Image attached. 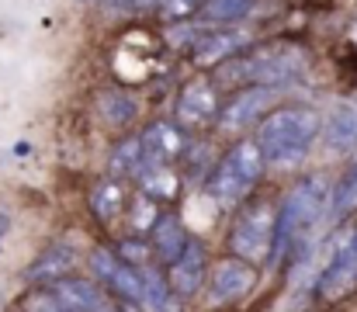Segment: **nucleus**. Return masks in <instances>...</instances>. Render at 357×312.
I'll return each instance as SVG.
<instances>
[{
	"mask_svg": "<svg viewBox=\"0 0 357 312\" xmlns=\"http://www.w3.org/2000/svg\"><path fill=\"white\" fill-rule=\"evenodd\" d=\"M319 132H323V125H319V114L312 107H278L260 121L257 146H260L267 163L295 167L309 156Z\"/></svg>",
	"mask_w": 357,
	"mask_h": 312,
	"instance_id": "f257e3e1",
	"label": "nucleus"
},
{
	"mask_svg": "<svg viewBox=\"0 0 357 312\" xmlns=\"http://www.w3.org/2000/svg\"><path fill=\"white\" fill-rule=\"evenodd\" d=\"M330 184L326 177H309L302 184H295L284 202L278 208V229H274V250L271 260H281L284 253H291L298 243H305V236L312 232V225L323 218V211L330 205Z\"/></svg>",
	"mask_w": 357,
	"mask_h": 312,
	"instance_id": "f03ea898",
	"label": "nucleus"
},
{
	"mask_svg": "<svg viewBox=\"0 0 357 312\" xmlns=\"http://www.w3.org/2000/svg\"><path fill=\"white\" fill-rule=\"evenodd\" d=\"M305 70V56L291 45H274V49H260L253 56H236L222 66V80H250V87H288L295 80H302Z\"/></svg>",
	"mask_w": 357,
	"mask_h": 312,
	"instance_id": "7ed1b4c3",
	"label": "nucleus"
},
{
	"mask_svg": "<svg viewBox=\"0 0 357 312\" xmlns=\"http://www.w3.org/2000/svg\"><path fill=\"white\" fill-rule=\"evenodd\" d=\"M264 153L253 139H239L233 149H226V156L215 163L212 177H208V195L219 202V205H236L243 202L253 184L260 181L264 174Z\"/></svg>",
	"mask_w": 357,
	"mask_h": 312,
	"instance_id": "20e7f679",
	"label": "nucleus"
},
{
	"mask_svg": "<svg viewBox=\"0 0 357 312\" xmlns=\"http://www.w3.org/2000/svg\"><path fill=\"white\" fill-rule=\"evenodd\" d=\"M274 229H278L274 205L257 198L253 205H246L236 215V222L229 229V246L239 260L264 264V260H271V250H274Z\"/></svg>",
	"mask_w": 357,
	"mask_h": 312,
	"instance_id": "39448f33",
	"label": "nucleus"
},
{
	"mask_svg": "<svg viewBox=\"0 0 357 312\" xmlns=\"http://www.w3.org/2000/svg\"><path fill=\"white\" fill-rule=\"evenodd\" d=\"M354 288H357V218H351L326 243V257H323V271H319V295L323 299H344Z\"/></svg>",
	"mask_w": 357,
	"mask_h": 312,
	"instance_id": "423d86ee",
	"label": "nucleus"
},
{
	"mask_svg": "<svg viewBox=\"0 0 357 312\" xmlns=\"http://www.w3.org/2000/svg\"><path fill=\"white\" fill-rule=\"evenodd\" d=\"M91 267H94V274L115 292V299H125V302H142V299H146L142 271H135L132 264H125L119 253L98 246V250H91Z\"/></svg>",
	"mask_w": 357,
	"mask_h": 312,
	"instance_id": "0eeeda50",
	"label": "nucleus"
},
{
	"mask_svg": "<svg viewBox=\"0 0 357 312\" xmlns=\"http://www.w3.org/2000/svg\"><path fill=\"white\" fill-rule=\"evenodd\" d=\"M253 35L246 28H212L205 35H198L191 45V56L198 66H215V63H226V59H236L250 49Z\"/></svg>",
	"mask_w": 357,
	"mask_h": 312,
	"instance_id": "6e6552de",
	"label": "nucleus"
},
{
	"mask_svg": "<svg viewBox=\"0 0 357 312\" xmlns=\"http://www.w3.org/2000/svg\"><path fill=\"white\" fill-rule=\"evenodd\" d=\"M271 101H274V91L271 87H246V91H239L236 98H229L226 107L219 111L222 132L239 135V132L253 128V121H260V114L271 107Z\"/></svg>",
	"mask_w": 357,
	"mask_h": 312,
	"instance_id": "1a4fd4ad",
	"label": "nucleus"
},
{
	"mask_svg": "<svg viewBox=\"0 0 357 312\" xmlns=\"http://www.w3.org/2000/svg\"><path fill=\"white\" fill-rule=\"evenodd\" d=\"M253 285H257V271H253V264H246V260H239V257H222V260L212 267V274H208V292H212L215 302L239 299V295H246Z\"/></svg>",
	"mask_w": 357,
	"mask_h": 312,
	"instance_id": "9d476101",
	"label": "nucleus"
},
{
	"mask_svg": "<svg viewBox=\"0 0 357 312\" xmlns=\"http://www.w3.org/2000/svg\"><path fill=\"white\" fill-rule=\"evenodd\" d=\"M52 299L63 302L70 312H119V299L105 295L98 285L84 281V278H63L52 288Z\"/></svg>",
	"mask_w": 357,
	"mask_h": 312,
	"instance_id": "9b49d317",
	"label": "nucleus"
},
{
	"mask_svg": "<svg viewBox=\"0 0 357 312\" xmlns=\"http://www.w3.org/2000/svg\"><path fill=\"white\" fill-rule=\"evenodd\" d=\"M205 267H208V253H205V243L191 239L184 246V253L170 264V288L177 292V299H191L202 285H205Z\"/></svg>",
	"mask_w": 357,
	"mask_h": 312,
	"instance_id": "f8f14e48",
	"label": "nucleus"
},
{
	"mask_svg": "<svg viewBox=\"0 0 357 312\" xmlns=\"http://www.w3.org/2000/svg\"><path fill=\"white\" fill-rule=\"evenodd\" d=\"M181 153H184L181 128L170 125V121H156L142 132V163H139V170L142 167H170V160L181 156Z\"/></svg>",
	"mask_w": 357,
	"mask_h": 312,
	"instance_id": "ddd939ff",
	"label": "nucleus"
},
{
	"mask_svg": "<svg viewBox=\"0 0 357 312\" xmlns=\"http://www.w3.org/2000/svg\"><path fill=\"white\" fill-rule=\"evenodd\" d=\"M77 246L70 243V239H59V243H52L49 250H42L35 260H31V267L24 271V278L28 281H35V285H42V281H63L66 278V271L77 264Z\"/></svg>",
	"mask_w": 357,
	"mask_h": 312,
	"instance_id": "4468645a",
	"label": "nucleus"
},
{
	"mask_svg": "<svg viewBox=\"0 0 357 312\" xmlns=\"http://www.w3.org/2000/svg\"><path fill=\"white\" fill-rule=\"evenodd\" d=\"M215 111H219V98H215L208 80H191L177 94V118L184 125H205L215 118Z\"/></svg>",
	"mask_w": 357,
	"mask_h": 312,
	"instance_id": "2eb2a0df",
	"label": "nucleus"
},
{
	"mask_svg": "<svg viewBox=\"0 0 357 312\" xmlns=\"http://www.w3.org/2000/svg\"><path fill=\"white\" fill-rule=\"evenodd\" d=\"M188 243H191V239H188L184 222H181L177 215H160V218H156V225H153V246H156L160 260L174 264V260L184 253Z\"/></svg>",
	"mask_w": 357,
	"mask_h": 312,
	"instance_id": "dca6fc26",
	"label": "nucleus"
},
{
	"mask_svg": "<svg viewBox=\"0 0 357 312\" xmlns=\"http://www.w3.org/2000/svg\"><path fill=\"white\" fill-rule=\"evenodd\" d=\"M323 135L333 149H357V107L354 104H337L323 125Z\"/></svg>",
	"mask_w": 357,
	"mask_h": 312,
	"instance_id": "f3484780",
	"label": "nucleus"
},
{
	"mask_svg": "<svg viewBox=\"0 0 357 312\" xmlns=\"http://www.w3.org/2000/svg\"><path fill=\"white\" fill-rule=\"evenodd\" d=\"M250 10H253V0H205L198 10V21L212 28H236Z\"/></svg>",
	"mask_w": 357,
	"mask_h": 312,
	"instance_id": "a211bd4d",
	"label": "nucleus"
},
{
	"mask_svg": "<svg viewBox=\"0 0 357 312\" xmlns=\"http://www.w3.org/2000/svg\"><path fill=\"white\" fill-rule=\"evenodd\" d=\"M142 288H146V306L153 312H181V299L170 288V278L160 274L156 267H142Z\"/></svg>",
	"mask_w": 357,
	"mask_h": 312,
	"instance_id": "6ab92c4d",
	"label": "nucleus"
},
{
	"mask_svg": "<svg viewBox=\"0 0 357 312\" xmlns=\"http://www.w3.org/2000/svg\"><path fill=\"white\" fill-rule=\"evenodd\" d=\"M139 181H142V191L149 198H160V202H174L181 195V177L170 170V167H142L139 170Z\"/></svg>",
	"mask_w": 357,
	"mask_h": 312,
	"instance_id": "aec40b11",
	"label": "nucleus"
},
{
	"mask_svg": "<svg viewBox=\"0 0 357 312\" xmlns=\"http://www.w3.org/2000/svg\"><path fill=\"white\" fill-rule=\"evenodd\" d=\"M125 208V191H121L119 181H101L94 184L91 191V211L101 218V222H115Z\"/></svg>",
	"mask_w": 357,
	"mask_h": 312,
	"instance_id": "412c9836",
	"label": "nucleus"
},
{
	"mask_svg": "<svg viewBox=\"0 0 357 312\" xmlns=\"http://www.w3.org/2000/svg\"><path fill=\"white\" fill-rule=\"evenodd\" d=\"M98 111H101V118L108 125L121 128V125H128L135 118V101L125 91H101L98 94Z\"/></svg>",
	"mask_w": 357,
	"mask_h": 312,
	"instance_id": "4be33fe9",
	"label": "nucleus"
},
{
	"mask_svg": "<svg viewBox=\"0 0 357 312\" xmlns=\"http://www.w3.org/2000/svg\"><path fill=\"white\" fill-rule=\"evenodd\" d=\"M139 163H142V135H128L121 139L119 146L112 149V174L115 181L125 174H139Z\"/></svg>",
	"mask_w": 357,
	"mask_h": 312,
	"instance_id": "5701e85b",
	"label": "nucleus"
},
{
	"mask_svg": "<svg viewBox=\"0 0 357 312\" xmlns=\"http://www.w3.org/2000/svg\"><path fill=\"white\" fill-rule=\"evenodd\" d=\"M202 3H205V0H156L153 10H156L163 21H188L191 14L202 10Z\"/></svg>",
	"mask_w": 357,
	"mask_h": 312,
	"instance_id": "b1692460",
	"label": "nucleus"
},
{
	"mask_svg": "<svg viewBox=\"0 0 357 312\" xmlns=\"http://www.w3.org/2000/svg\"><path fill=\"white\" fill-rule=\"evenodd\" d=\"M333 211H347V208H357V163L340 177L337 191H333Z\"/></svg>",
	"mask_w": 357,
	"mask_h": 312,
	"instance_id": "393cba45",
	"label": "nucleus"
},
{
	"mask_svg": "<svg viewBox=\"0 0 357 312\" xmlns=\"http://www.w3.org/2000/svg\"><path fill=\"white\" fill-rule=\"evenodd\" d=\"M119 257L125 264H132V267H146V257H149V250H146V243H135V239H125L119 246Z\"/></svg>",
	"mask_w": 357,
	"mask_h": 312,
	"instance_id": "a878e982",
	"label": "nucleus"
},
{
	"mask_svg": "<svg viewBox=\"0 0 357 312\" xmlns=\"http://www.w3.org/2000/svg\"><path fill=\"white\" fill-rule=\"evenodd\" d=\"M7 229H10V211H7V208H0V246H3V236H7Z\"/></svg>",
	"mask_w": 357,
	"mask_h": 312,
	"instance_id": "bb28decb",
	"label": "nucleus"
},
{
	"mask_svg": "<svg viewBox=\"0 0 357 312\" xmlns=\"http://www.w3.org/2000/svg\"><path fill=\"white\" fill-rule=\"evenodd\" d=\"M119 312H142V309H139V302H125V299H119Z\"/></svg>",
	"mask_w": 357,
	"mask_h": 312,
	"instance_id": "cd10ccee",
	"label": "nucleus"
},
{
	"mask_svg": "<svg viewBox=\"0 0 357 312\" xmlns=\"http://www.w3.org/2000/svg\"><path fill=\"white\" fill-rule=\"evenodd\" d=\"M87 3H98V0H87Z\"/></svg>",
	"mask_w": 357,
	"mask_h": 312,
	"instance_id": "c85d7f7f",
	"label": "nucleus"
}]
</instances>
